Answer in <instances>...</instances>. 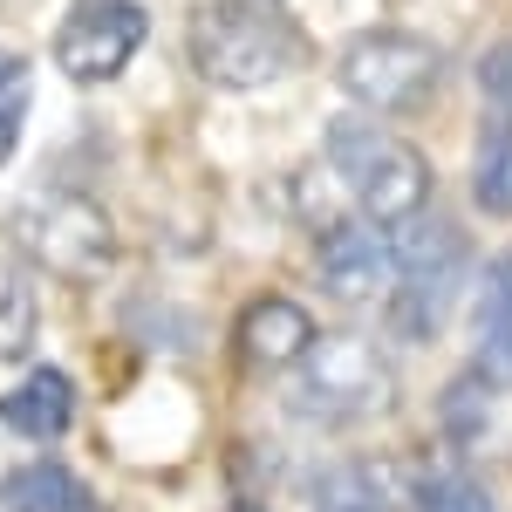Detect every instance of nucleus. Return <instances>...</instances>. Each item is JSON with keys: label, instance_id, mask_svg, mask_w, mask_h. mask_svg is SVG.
I'll list each match as a JSON object with an SVG mask.
<instances>
[{"label": "nucleus", "instance_id": "nucleus-1", "mask_svg": "<svg viewBox=\"0 0 512 512\" xmlns=\"http://www.w3.org/2000/svg\"><path fill=\"white\" fill-rule=\"evenodd\" d=\"M192 62L212 89H274L280 76L308 69L301 28L267 0H205L192 14Z\"/></svg>", "mask_w": 512, "mask_h": 512}, {"label": "nucleus", "instance_id": "nucleus-2", "mask_svg": "<svg viewBox=\"0 0 512 512\" xmlns=\"http://www.w3.org/2000/svg\"><path fill=\"white\" fill-rule=\"evenodd\" d=\"M396 403V369L369 335H315V349L287 369V410L301 424L342 431V424H376Z\"/></svg>", "mask_w": 512, "mask_h": 512}, {"label": "nucleus", "instance_id": "nucleus-3", "mask_svg": "<svg viewBox=\"0 0 512 512\" xmlns=\"http://www.w3.org/2000/svg\"><path fill=\"white\" fill-rule=\"evenodd\" d=\"M390 321L396 335L410 342H431L444 315L458 308V287H465V267H472V239L458 233L451 219L437 212H417L410 226H396L390 239Z\"/></svg>", "mask_w": 512, "mask_h": 512}, {"label": "nucleus", "instance_id": "nucleus-4", "mask_svg": "<svg viewBox=\"0 0 512 512\" xmlns=\"http://www.w3.org/2000/svg\"><path fill=\"white\" fill-rule=\"evenodd\" d=\"M328 171L342 178V192H355L369 226H410L431 198V164L410 144H396L390 130H376L369 117L328 123Z\"/></svg>", "mask_w": 512, "mask_h": 512}, {"label": "nucleus", "instance_id": "nucleus-5", "mask_svg": "<svg viewBox=\"0 0 512 512\" xmlns=\"http://www.w3.org/2000/svg\"><path fill=\"white\" fill-rule=\"evenodd\" d=\"M437 76H444V55H437L424 35H403V28H376V35L349 41V55H342V89H349V103L376 110V117L424 110Z\"/></svg>", "mask_w": 512, "mask_h": 512}, {"label": "nucleus", "instance_id": "nucleus-6", "mask_svg": "<svg viewBox=\"0 0 512 512\" xmlns=\"http://www.w3.org/2000/svg\"><path fill=\"white\" fill-rule=\"evenodd\" d=\"M14 233H21L28 260H41L48 274H62V280H96L117 267V233H110V219L89 198H69V192L28 198L14 212Z\"/></svg>", "mask_w": 512, "mask_h": 512}, {"label": "nucleus", "instance_id": "nucleus-7", "mask_svg": "<svg viewBox=\"0 0 512 512\" xmlns=\"http://www.w3.org/2000/svg\"><path fill=\"white\" fill-rule=\"evenodd\" d=\"M144 35H151L144 0H69L62 35H55V62H62L69 82L96 89V82H117L137 62Z\"/></svg>", "mask_w": 512, "mask_h": 512}, {"label": "nucleus", "instance_id": "nucleus-8", "mask_svg": "<svg viewBox=\"0 0 512 512\" xmlns=\"http://www.w3.org/2000/svg\"><path fill=\"white\" fill-rule=\"evenodd\" d=\"M390 239L383 226H369V219H335L328 233H321V287L335 294V301H390Z\"/></svg>", "mask_w": 512, "mask_h": 512}, {"label": "nucleus", "instance_id": "nucleus-9", "mask_svg": "<svg viewBox=\"0 0 512 512\" xmlns=\"http://www.w3.org/2000/svg\"><path fill=\"white\" fill-rule=\"evenodd\" d=\"M315 349V321L301 301H253L246 315H239V355H246V369H294L301 355Z\"/></svg>", "mask_w": 512, "mask_h": 512}, {"label": "nucleus", "instance_id": "nucleus-10", "mask_svg": "<svg viewBox=\"0 0 512 512\" xmlns=\"http://www.w3.org/2000/svg\"><path fill=\"white\" fill-rule=\"evenodd\" d=\"M410 499V478L396 472L390 458H349V465H328L315 485V512H403Z\"/></svg>", "mask_w": 512, "mask_h": 512}, {"label": "nucleus", "instance_id": "nucleus-11", "mask_svg": "<svg viewBox=\"0 0 512 512\" xmlns=\"http://www.w3.org/2000/svg\"><path fill=\"white\" fill-rule=\"evenodd\" d=\"M0 417L14 437H35V444H55V437L76 424V390L62 369H28L14 390L0 396Z\"/></svg>", "mask_w": 512, "mask_h": 512}, {"label": "nucleus", "instance_id": "nucleus-12", "mask_svg": "<svg viewBox=\"0 0 512 512\" xmlns=\"http://www.w3.org/2000/svg\"><path fill=\"white\" fill-rule=\"evenodd\" d=\"M472 342H478V383H506L512 390V253H499L485 267Z\"/></svg>", "mask_w": 512, "mask_h": 512}, {"label": "nucleus", "instance_id": "nucleus-13", "mask_svg": "<svg viewBox=\"0 0 512 512\" xmlns=\"http://www.w3.org/2000/svg\"><path fill=\"white\" fill-rule=\"evenodd\" d=\"M0 512H89V492L69 465H21L0 478Z\"/></svg>", "mask_w": 512, "mask_h": 512}, {"label": "nucleus", "instance_id": "nucleus-14", "mask_svg": "<svg viewBox=\"0 0 512 512\" xmlns=\"http://www.w3.org/2000/svg\"><path fill=\"white\" fill-rule=\"evenodd\" d=\"M35 328H41V308H35V280L14 253H0V362L35 349Z\"/></svg>", "mask_w": 512, "mask_h": 512}, {"label": "nucleus", "instance_id": "nucleus-15", "mask_svg": "<svg viewBox=\"0 0 512 512\" xmlns=\"http://www.w3.org/2000/svg\"><path fill=\"white\" fill-rule=\"evenodd\" d=\"M410 499H417V512H499L492 492L465 465H424V472L410 478Z\"/></svg>", "mask_w": 512, "mask_h": 512}, {"label": "nucleus", "instance_id": "nucleus-16", "mask_svg": "<svg viewBox=\"0 0 512 512\" xmlns=\"http://www.w3.org/2000/svg\"><path fill=\"white\" fill-rule=\"evenodd\" d=\"M472 192H478L485 212H512V137H492V144L478 151Z\"/></svg>", "mask_w": 512, "mask_h": 512}, {"label": "nucleus", "instance_id": "nucleus-17", "mask_svg": "<svg viewBox=\"0 0 512 512\" xmlns=\"http://www.w3.org/2000/svg\"><path fill=\"white\" fill-rule=\"evenodd\" d=\"M21 117H28V62L0 48V164H7L14 137H21Z\"/></svg>", "mask_w": 512, "mask_h": 512}, {"label": "nucleus", "instance_id": "nucleus-18", "mask_svg": "<svg viewBox=\"0 0 512 512\" xmlns=\"http://www.w3.org/2000/svg\"><path fill=\"white\" fill-rule=\"evenodd\" d=\"M478 96H485L499 117H512V35L485 48V62H478Z\"/></svg>", "mask_w": 512, "mask_h": 512}, {"label": "nucleus", "instance_id": "nucleus-19", "mask_svg": "<svg viewBox=\"0 0 512 512\" xmlns=\"http://www.w3.org/2000/svg\"><path fill=\"white\" fill-rule=\"evenodd\" d=\"M444 431H451V437H472L478 431V383L444 390Z\"/></svg>", "mask_w": 512, "mask_h": 512}, {"label": "nucleus", "instance_id": "nucleus-20", "mask_svg": "<svg viewBox=\"0 0 512 512\" xmlns=\"http://www.w3.org/2000/svg\"><path fill=\"white\" fill-rule=\"evenodd\" d=\"M233 512H260V506H233Z\"/></svg>", "mask_w": 512, "mask_h": 512}, {"label": "nucleus", "instance_id": "nucleus-21", "mask_svg": "<svg viewBox=\"0 0 512 512\" xmlns=\"http://www.w3.org/2000/svg\"><path fill=\"white\" fill-rule=\"evenodd\" d=\"M89 512H103V506H89Z\"/></svg>", "mask_w": 512, "mask_h": 512}]
</instances>
